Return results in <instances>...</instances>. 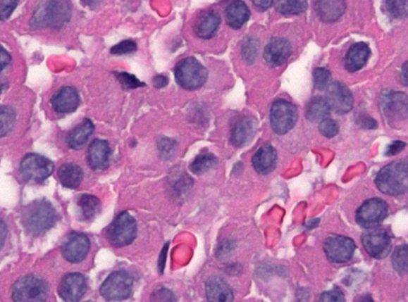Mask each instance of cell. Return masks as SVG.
<instances>
[{"label": "cell", "instance_id": "7a4b0ae2", "mask_svg": "<svg viewBox=\"0 0 408 302\" xmlns=\"http://www.w3.org/2000/svg\"><path fill=\"white\" fill-rule=\"evenodd\" d=\"M57 220L56 208L44 199L28 204L22 215L24 228L35 237L46 233L56 225Z\"/></svg>", "mask_w": 408, "mask_h": 302}, {"label": "cell", "instance_id": "cb8c5ba5", "mask_svg": "<svg viewBox=\"0 0 408 302\" xmlns=\"http://www.w3.org/2000/svg\"><path fill=\"white\" fill-rule=\"evenodd\" d=\"M225 17L228 25L237 30L247 23L251 17V11L242 0H233L225 10Z\"/></svg>", "mask_w": 408, "mask_h": 302}, {"label": "cell", "instance_id": "484cf974", "mask_svg": "<svg viewBox=\"0 0 408 302\" xmlns=\"http://www.w3.org/2000/svg\"><path fill=\"white\" fill-rule=\"evenodd\" d=\"M94 131V125L89 119H85L81 124L73 129L66 138L67 146L75 150H79L86 146L91 135Z\"/></svg>", "mask_w": 408, "mask_h": 302}, {"label": "cell", "instance_id": "bcb514c9", "mask_svg": "<svg viewBox=\"0 0 408 302\" xmlns=\"http://www.w3.org/2000/svg\"><path fill=\"white\" fill-rule=\"evenodd\" d=\"M406 147V143L401 141H395L391 144H389L386 151L385 156H393L399 154Z\"/></svg>", "mask_w": 408, "mask_h": 302}, {"label": "cell", "instance_id": "5bb4252c", "mask_svg": "<svg viewBox=\"0 0 408 302\" xmlns=\"http://www.w3.org/2000/svg\"><path fill=\"white\" fill-rule=\"evenodd\" d=\"M326 100L330 110L339 114L349 113L352 108V94L342 82H335L328 87Z\"/></svg>", "mask_w": 408, "mask_h": 302}, {"label": "cell", "instance_id": "7c38bea8", "mask_svg": "<svg viewBox=\"0 0 408 302\" xmlns=\"http://www.w3.org/2000/svg\"><path fill=\"white\" fill-rule=\"evenodd\" d=\"M357 246L352 239L342 235H330L324 243L326 255L332 263H345L351 260Z\"/></svg>", "mask_w": 408, "mask_h": 302}, {"label": "cell", "instance_id": "816d5d0a", "mask_svg": "<svg viewBox=\"0 0 408 302\" xmlns=\"http://www.w3.org/2000/svg\"><path fill=\"white\" fill-rule=\"evenodd\" d=\"M8 237V227L6 223L0 220V251L3 249Z\"/></svg>", "mask_w": 408, "mask_h": 302}, {"label": "cell", "instance_id": "9c48e42d", "mask_svg": "<svg viewBox=\"0 0 408 302\" xmlns=\"http://www.w3.org/2000/svg\"><path fill=\"white\" fill-rule=\"evenodd\" d=\"M388 215V205L380 198L365 201L357 210L356 222L364 229L376 228L381 225Z\"/></svg>", "mask_w": 408, "mask_h": 302}, {"label": "cell", "instance_id": "f907efd6", "mask_svg": "<svg viewBox=\"0 0 408 302\" xmlns=\"http://www.w3.org/2000/svg\"><path fill=\"white\" fill-rule=\"evenodd\" d=\"M255 8L259 11H266L273 4V0H252Z\"/></svg>", "mask_w": 408, "mask_h": 302}, {"label": "cell", "instance_id": "c3c4849f", "mask_svg": "<svg viewBox=\"0 0 408 302\" xmlns=\"http://www.w3.org/2000/svg\"><path fill=\"white\" fill-rule=\"evenodd\" d=\"M168 247L169 243H167L166 245L163 246L159 257V261H158V270H159L161 275L163 273L164 268H166Z\"/></svg>", "mask_w": 408, "mask_h": 302}, {"label": "cell", "instance_id": "ab89813d", "mask_svg": "<svg viewBox=\"0 0 408 302\" xmlns=\"http://www.w3.org/2000/svg\"><path fill=\"white\" fill-rule=\"evenodd\" d=\"M19 0H0V20H8L16 9Z\"/></svg>", "mask_w": 408, "mask_h": 302}, {"label": "cell", "instance_id": "9a60e30c", "mask_svg": "<svg viewBox=\"0 0 408 302\" xmlns=\"http://www.w3.org/2000/svg\"><path fill=\"white\" fill-rule=\"evenodd\" d=\"M87 289L86 277L80 273H70L61 282L58 294L65 301L76 302L82 299Z\"/></svg>", "mask_w": 408, "mask_h": 302}, {"label": "cell", "instance_id": "f5cc1de1", "mask_svg": "<svg viewBox=\"0 0 408 302\" xmlns=\"http://www.w3.org/2000/svg\"><path fill=\"white\" fill-rule=\"evenodd\" d=\"M152 82H154V87L156 88L161 89L167 86L168 84V80L166 76L159 75L156 76L154 78V81H152Z\"/></svg>", "mask_w": 408, "mask_h": 302}, {"label": "cell", "instance_id": "83f0119b", "mask_svg": "<svg viewBox=\"0 0 408 302\" xmlns=\"http://www.w3.org/2000/svg\"><path fill=\"white\" fill-rule=\"evenodd\" d=\"M58 177L65 188L76 189L82 183L84 173L80 166L69 163L59 168Z\"/></svg>", "mask_w": 408, "mask_h": 302}, {"label": "cell", "instance_id": "4dcf8cb0", "mask_svg": "<svg viewBox=\"0 0 408 302\" xmlns=\"http://www.w3.org/2000/svg\"><path fill=\"white\" fill-rule=\"evenodd\" d=\"M275 8L279 13L285 15H297L308 8L307 0H273Z\"/></svg>", "mask_w": 408, "mask_h": 302}, {"label": "cell", "instance_id": "b9f144b4", "mask_svg": "<svg viewBox=\"0 0 408 302\" xmlns=\"http://www.w3.org/2000/svg\"><path fill=\"white\" fill-rule=\"evenodd\" d=\"M258 44L254 39H248L242 46V54L248 63H253L257 56Z\"/></svg>", "mask_w": 408, "mask_h": 302}, {"label": "cell", "instance_id": "277c9868", "mask_svg": "<svg viewBox=\"0 0 408 302\" xmlns=\"http://www.w3.org/2000/svg\"><path fill=\"white\" fill-rule=\"evenodd\" d=\"M175 80L179 86L187 90L198 89L208 80L209 72L194 58L181 60L175 66Z\"/></svg>", "mask_w": 408, "mask_h": 302}, {"label": "cell", "instance_id": "4316f807", "mask_svg": "<svg viewBox=\"0 0 408 302\" xmlns=\"http://www.w3.org/2000/svg\"><path fill=\"white\" fill-rule=\"evenodd\" d=\"M221 24V17L218 12L211 10L201 15L196 26L198 37L210 39L216 34Z\"/></svg>", "mask_w": 408, "mask_h": 302}, {"label": "cell", "instance_id": "ba28073f", "mask_svg": "<svg viewBox=\"0 0 408 302\" xmlns=\"http://www.w3.org/2000/svg\"><path fill=\"white\" fill-rule=\"evenodd\" d=\"M54 170V163L44 156L28 153L23 157L20 172L24 180L42 183L50 177Z\"/></svg>", "mask_w": 408, "mask_h": 302}, {"label": "cell", "instance_id": "11a10c76", "mask_svg": "<svg viewBox=\"0 0 408 302\" xmlns=\"http://www.w3.org/2000/svg\"><path fill=\"white\" fill-rule=\"evenodd\" d=\"M402 81L407 84V63H406L403 68H402V74H401Z\"/></svg>", "mask_w": 408, "mask_h": 302}, {"label": "cell", "instance_id": "60d3db41", "mask_svg": "<svg viewBox=\"0 0 408 302\" xmlns=\"http://www.w3.org/2000/svg\"><path fill=\"white\" fill-rule=\"evenodd\" d=\"M118 78L121 84L126 89H137L145 86L144 82L138 80L135 76L125 73V72L118 74Z\"/></svg>", "mask_w": 408, "mask_h": 302}, {"label": "cell", "instance_id": "8992f818", "mask_svg": "<svg viewBox=\"0 0 408 302\" xmlns=\"http://www.w3.org/2000/svg\"><path fill=\"white\" fill-rule=\"evenodd\" d=\"M47 296V284L35 275L22 277L12 287V299L16 302H42Z\"/></svg>", "mask_w": 408, "mask_h": 302}, {"label": "cell", "instance_id": "d4e9b609", "mask_svg": "<svg viewBox=\"0 0 408 302\" xmlns=\"http://www.w3.org/2000/svg\"><path fill=\"white\" fill-rule=\"evenodd\" d=\"M371 50L368 44L358 42L351 46L345 57V68L350 72L361 70L369 61Z\"/></svg>", "mask_w": 408, "mask_h": 302}, {"label": "cell", "instance_id": "74e56055", "mask_svg": "<svg viewBox=\"0 0 408 302\" xmlns=\"http://www.w3.org/2000/svg\"><path fill=\"white\" fill-rule=\"evenodd\" d=\"M158 149L163 158L170 159L175 153L176 142L170 138H163L158 144Z\"/></svg>", "mask_w": 408, "mask_h": 302}, {"label": "cell", "instance_id": "1f68e13d", "mask_svg": "<svg viewBox=\"0 0 408 302\" xmlns=\"http://www.w3.org/2000/svg\"><path fill=\"white\" fill-rule=\"evenodd\" d=\"M218 164L215 155L210 153H201L191 163L190 170L194 174L202 175L209 172Z\"/></svg>", "mask_w": 408, "mask_h": 302}, {"label": "cell", "instance_id": "836d02e7", "mask_svg": "<svg viewBox=\"0 0 408 302\" xmlns=\"http://www.w3.org/2000/svg\"><path fill=\"white\" fill-rule=\"evenodd\" d=\"M407 245L403 244L397 247L392 258L395 270L400 275H405L408 270Z\"/></svg>", "mask_w": 408, "mask_h": 302}, {"label": "cell", "instance_id": "d590c367", "mask_svg": "<svg viewBox=\"0 0 408 302\" xmlns=\"http://www.w3.org/2000/svg\"><path fill=\"white\" fill-rule=\"evenodd\" d=\"M330 72L326 68H316L314 71L313 78L314 87L319 90H324L330 81Z\"/></svg>", "mask_w": 408, "mask_h": 302}, {"label": "cell", "instance_id": "ee69618b", "mask_svg": "<svg viewBox=\"0 0 408 302\" xmlns=\"http://www.w3.org/2000/svg\"><path fill=\"white\" fill-rule=\"evenodd\" d=\"M319 301L324 302H343L345 301V297L340 289L333 288L330 291L322 293Z\"/></svg>", "mask_w": 408, "mask_h": 302}, {"label": "cell", "instance_id": "6da1fadb", "mask_svg": "<svg viewBox=\"0 0 408 302\" xmlns=\"http://www.w3.org/2000/svg\"><path fill=\"white\" fill-rule=\"evenodd\" d=\"M72 14L68 0H45L38 6L30 21L32 29L62 28L69 23Z\"/></svg>", "mask_w": 408, "mask_h": 302}, {"label": "cell", "instance_id": "7402d4cb", "mask_svg": "<svg viewBox=\"0 0 408 302\" xmlns=\"http://www.w3.org/2000/svg\"><path fill=\"white\" fill-rule=\"evenodd\" d=\"M277 151L271 144H266L253 156L254 170L261 175H267L275 170L277 165Z\"/></svg>", "mask_w": 408, "mask_h": 302}, {"label": "cell", "instance_id": "f1b7e54d", "mask_svg": "<svg viewBox=\"0 0 408 302\" xmlns=\"http://www.w3.org/2000/svg\"><path fill=\"white\" fill-rule=\"evenodd\" d=\"M77 204L83 221L93 220L101 213V201L94 196L82 195L79 197Z\"/></svg>", "mask_w": 408, "mask_h": 302}, {"label": "cell", "instance_id": "f6af8a7d", "mask_svg": "<svg viewBox=\"0 0 408 302\" xmlns=\"http://www.w3.org/2000/svg\"><path fill=\"white\" fill-rule=\"evenodd\" d=\"M151 301H175V298L173 293L167 288H159L152 293Z\"/></svg>", "mask_w": 408, "mask_h": 302}, {"label": "cell", "instance_id": "603a6c76", "mask_svg": "<svg viewBox=\"0 0 408 302\" xmlns=\"http://www.w3.org/2000/svg\"><path fill=\"white\" fill-rule=\"evenodd\" d=\"M206 299L211 302H229L234 300L233 289L222 277H212L206 282Z\"/></svg>", "mask_w": 408, "mask_h": 302}, {"label": "cell", "instance_id": "8d00e7d4", "mask_svg": "<svg viewBox=\"0 0 408 302\" xmlns=\"http://www.w3.org/2000/svg\"><path fill=\"white\" fill-rule=\"evenodd\" d=\"M319 131L323 136L327 138H333L337 136L339 132V125L336 120L326 118L320 122Z\"/></svg>", "mask_w": 408, "mask_h": 302}, {"label": "cell", "instance_id": "d6986e66", "mask_svg": "<svg viewBox=\"0 0 408 302\" xmlns=\"http://www.w3.org/2000/svg\"><path fill=\"white\" fill-rule=\"evenodd\" d=\"M314 8L321 21L333 23L345 14L346 2L345 0H314Z\"/></svg>", "mask_w": 408, "mask_h": 302}, {"label": "cell", "instance_id": "4fadbf2b", "mask_svg": "<svg viewBox=\"0 0 408 302\" xmlns=\"http://www.w3.org/2000/svg\"><path fill=\"white\" fill-rule=\"evenodd\" d=\"M90 248V241L86 234L73 232L67 237L62 246V255L71 263H82L87 258Z\"/></svg>", "mask_w": 408, "mask_h": 302}, {"label": "cell", "instance_id": "d6a6232c", "mask_svg": "<svg viewBox=\"0 0 408 302\" xmlns=\"http://www.w3.org/2000/svg\"><path fill=\"white\" fill-rule=\"evenodd\" d=\"M16 114L9 106H0V138L8 135L13 129Z\"/></svg>", "mask_w": 408, "mask_h": 302}, {"label": "cell", "instance_id": "9f6ffc18", "mask_svg": "<svg viewBox=\"0 0 408 302\" xmlns=\"http://www.w3.org/2000/svg\"><path fill=\"white\" fill-rule=\"evenodd\" d=\"M6 87H7V83L4 82L1 78H0V94L3 93Z\"/></svg>", "mask_w": 408, "mask_h": 302}, {"label": "cell", "instance_id": "8fae6325", "mask_svg": "<svg viewBox=\"0 0 408 302\" xmlns=\"http://www.w3.org/2000/svg\"><path fill=\"white\" fill-rule=\"evenodd\" d=\"M361 241L364 250L376 259L385 258L391 252L392 237L385 229H369L363 234Z\"/></svg>", "mask_w": 408, "mask_h": 302}, {"label": "cell", "instance_id": "5b68a950", "mask_svg": "<svg viewBox=\"0 0 408 302\" xmlns=\"http://www.w3.org/2000/svg\"><path fill=\"white\" fill-rule=\"evenodd\" d=\"M137 234L135 219L127 211L118 215L106 229V238L112 246L124 247L130 245Z\"/></svg>", "mask_w": 408, "mask_h": 302}, {"label": "cell", "instance_id": "ffe728a7", "mask_svg": "<svg viewBox=\"0 0 408 302\" xmlns=\"http://www.w3.org/2000/svg\"><path fill=\"white\" fill-rule=\"evenodd\" d=\"M255 130L256 125L252 118L245 116L237 119L231 129V143L237 148L247 146L252 140Z\"/></svg>", "mask_w": 408, "mask_h": 302}, {"label": "cell", "instance_id": "3957f363", "mask_svg": "<svg viewBox=\"0 0 408 302\" xmlns=\"http://www.w3.org/2000/svg\"><path fill=\"white\" fill-rule=\"evenodd\" d=\"M407 161H395L383 167L377 173L375 183L383 194L397 196L408 190Z\"/></svg>", "mask_w": 408, "mask_h": 302}, {"label": "cell", "instance_id": "f546056e", "mask_svg": "<svg viewBox=\"0 0 408 302\" xmlns=\"http://www.w3.org/2000/svg\"><path fill=\"white\" fill-rule=\"evenodd\" d=\"M330 108L326 99L314 98L309 102L306 108V118L312 122H321L330 114Z\"/></svg>", "mask_w": 408, "mask_h": 302}, {"label": "cell", "instance_id": "ac0fdd59", "mask_svg": "<svg viewBox=\"0 0 408 302\" xmlns=\"http://www.w3.org/2000/svg\"><path fill=\"white\" fill-rule=\"evenodd\" d=\"M382 110L386 116L392 119H406L407 117V96L404 93L391 92L383 96Z\"/></svg>", "mask_w": 408, "mask_h": 302}, {"label": "cell", "instance_id": "30bf717a", "mask_svg": "<svg viewBox=\"0 0 408 302\" xmlns=\"http://www.w3.org/2000/svg\"><path fill=\"white\" fill-rule=\"evenodd\" d=\"M298 118L297 110L291 102L279 99L271 110V125L278 135L288 134L295 126Z\"/></svg>", "mask_w": 408, "mask_h": 302}, {"label": "cell", "instance_id": "681fc988", "mask_svg": "<svg viewBox=\"0 0 408 302\" xmlns=\"http://www.w3.org/2000/svg\"><path fill=\"white\" fill-rule=\"evenodd\" d=\"M358 123L362 127V128L367 130H374L377 127V122L376 120L369 117H361L359 119Z\"/></svg>", "mask_w": 408, "mask_h": 302}, {"label": "cell", "instance_id": "f35d334b", "mask_svg": "<svg viewBox=\"0 0 408 302\" xmlns=\"http://www.w3.org/2000/svg\"><path fill=\"white\" fill-rule=\"evenodd\" d=\"M137 50V46L135 42L132 40H125L113 46L111 49V52L113 54H118V56H121V54L136 52Z\"/></svg>", "mask_w": 408, "mask_h": 302}, {"label": "cell", "instance_id": "7dc6e473", "mask_svg": "<svg viewBox=\"0 0 408 302\" xmlns=\"http://www.w3.org/2000/svg\"><path fill=\"white\" fill-rule=\"evenodd\" d=\"M11 62V54L4 49V47L0 46V73L7 68Z\"/></svg>", "mask_w": 408, "mask_h": 302}, {"label": "cell", "instance_id": "db71d44e", "mask_svg": "<svg viewBox=\"0 0 408 302\" xmlns=\"http://www.w3.org/2000/svg\"><path fill=\"white\" fill-rule=\"evenodd\" d=\"M82 3L89 8H95L103 2V0H82Z\"/></svg>", "mask_w": 408, "mask_h": 302}, {"label": "cell", "instance_id": "7bdbcfd3", "mask_svg": "<svg viewBox=\"0 0 408 302\" xmlns=\"http://www.w3.org/2000/svg\"><path fill=\"white\" fill-rule=\"evenodd\" d=\"M235 248V244L233 241L225 240L222 241L221 244L218 245L216 250V256L219 260H223V259H226L230 256L231 253Z\"/></svg>", "mask_w": 408, "mask_h": 302}, {"label": "cell", "instance_id": "44dd1931", "mask_svg": "<svg viewBox=\"0 0 408 302\" xmlns=\"http://www.w3.org/2000/svg\"><path fill=\"white\" fill-rule=\"evenodd\" d=\"M111 149L105 140L96 139L88 149L87 161L89 167L94 170H105L109 165Z\"/></svg>", "mask_w": 408, "mask_h": 302}, {"label": "cell", "instance_id": "e575fe53", "mask_svg": "<svg viewBox=\"0 0 408 302\" xmlns=\"http://www.w3.org/2000/svg\"><path fill=\"white\" fill-rule=\"evenodd\" d=\"M388 13L395 19H404L407 15L408 0H386Z\"/></svg>", "mask_w": 408, "mask_h": 302}, {"label": "cell", "instance_id": "e0dca14e", "mask_svg": "<svg viewBox=\"0 0 408 302\" xmlns=\"http://www.w3.org/2000/svg\"><path fill=\"white\" fill-rule=\"evenodd\" d=\"M291 46L288 39L276 38L268 42L265 47L264 58L271 68L283 65L290 56Z\"/></svg>", "mask_w": 408, "mask_h": 302}, {"label": "cell", "instance_id": "2e32d148", "mask_svg": "<svg viewBox=\"0 0 408 302\" xmlns=\"http://www.w3.org/2000/svg\"><path fill=\"white\" fill-rule=\"evenodd\" d=\"M53 110L60 114L75 112L80 104V96L78 90L72 87L61 88L51 100Z\"/></svg>", "mask_w": 408, "mask_h": 302}, {"label": "cell", "instance_id": "52a82bcc", "mask_svg": "<svg viewBox=\"0 0 408 302\" xmlns=\"http://www.w3.org/2000/svg\"><path fill=\"white\" fill-rule=\"evenodd\" d=\"M133 279L125 271H116L103 282L100 292L108 301H120L130 298Z\"/></svg>", "mask_w": 408, "mask_h": 302}]
</instances>
